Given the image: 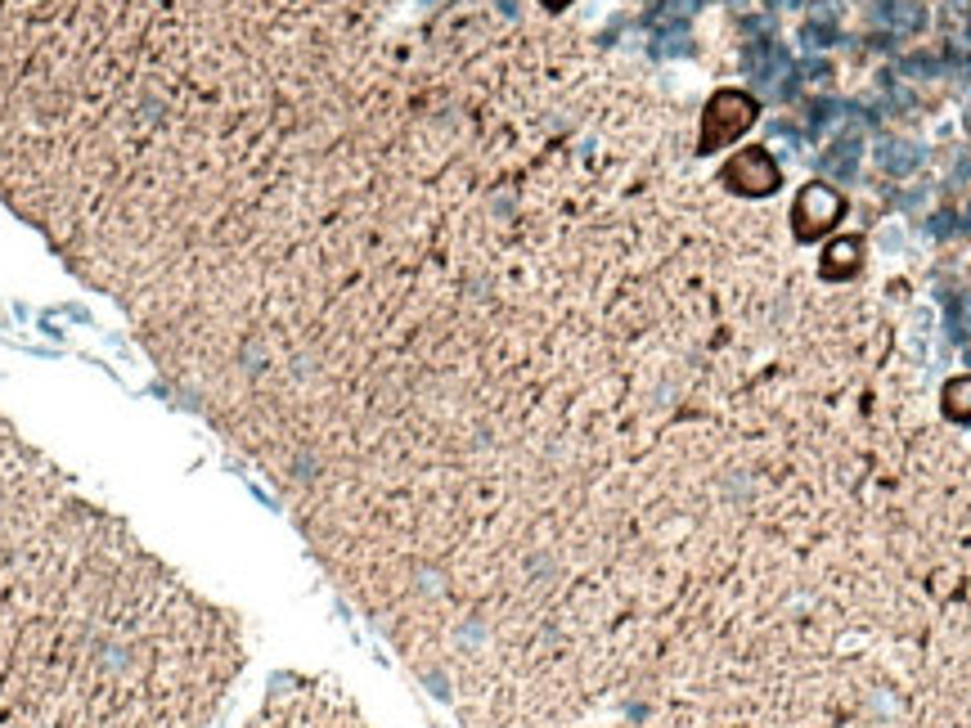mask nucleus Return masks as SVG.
<instances>
[{
    "label": "nucleus",
    "instance_id": "8",
    "mask_svg": "<svg viewBox=\"0 0 971 728\" xmlns=\"http://www.w3.org/2000/svg\"><path fill=\"white\" fill-rule=\"evenodd\" d=\"M945 414L953 423H971V373L967 378H953L945 387Z\"/></svg>",
    "mask_w": 971,
    "mask_h": 728
},
{
    "label": "nucleus",
    "instance_id": "2",
    "mask_svg": "<svg viewBox=\"0 0 971 728\" xmlns=\"http://www.w3.org/2000/svg\"><path fill=\"white\" fill-rule=\"evenodd\" d=\"M234 620L0 423V728H203Z\"/></svg>",
    "mask_w": 971,
    "mask_h": 728
},
{
    "label": "nucleus",
    "instance_id": "5",
    "mask_svg": "<svg viewBox=\"0 0 971 728\" xmlns=\"http://www.w3.org/2000/svg\"><path fill=\"white\" fill-rule=\"evenodd\" d=\"M841 212H846V203H841L837 189H828V184H805V189L796 193V203H792V229H796L801 243H814V238H823V234H833V225L841 221Z\"/></svg>",
    "mask_w": 971,
    "mask_h": 728
},
{
    "label": "nucleus",
    "instance_id": "6",
    "mask_svg": "<svg viewBox=\"0 0 971 728\" xmlns=\"http://www.w3.org/2000/svg\"><path fill=\"white\" fill-rule=\"evenodd\" d=\"M719 184L743 193V199H760V193H773L783 184V171L769 158V149H743L719 167Z\"/></svg>",
    "mask_w": 971,
    "mask_h": 728
},
{
    "label": "nucleus",
    "instance_id": "4",
    "mask_svg": "<svg viewBox=\"0 0 971 728\" xmlns=\"http://www.w3.org/2000/svg\"><path fill=\"white\" fill-rule=\"evenodd\" d=\"M760 104L747 90H719L702 113V131H697V154H715L724 144H734L751 122H756Z\"/></svg>",
    "mask_w": 971,
    "mask_h": 728
},
{
    "label": "nucleus",
    "instance_id": "3",
    "mask_svg": "<svg viewBox=\"0 0 971 728\" xmlns=\"http://www.w3.org/2000/svg\"><path fill=\"white\" fill-rule=\"evenodd\" d=\"M248 728H369V724L320 688H293V693H275Z\"/></svg>",
    "mask_w": 971,
    "mask_h": 728
},
{
    "label": "nucleus",
    "instance_id": "1",
    "mask_svg": "<svg viewBox=\"0 0 971 728\" xmlns=\"http://www.w3.org/2000/svg\"><path fill=\"white\" fill-rule=\"evenodd\" d=\"M347 0H0V193L109 216L270 113Z\"/></svg>",
    "mask_w": 971,
    "mask_h": 728
},
{
    "label": "nucleus",
    "instance_id": "9",
    "mask_svg": "<svg viewBox=\"0 0 971 728\" xmlns=\"http://www.w3.org/2000/svg\"><path fill=\"white\" fill-rule=\"evenodd\" d=\"M545 5H549V10H562V5H567V0H545Z\"/></svg>",
    "mask_w": 971,
    "mask_h": 728
},
{
    "label": "nucleus",
    "instance_id": "7",
    "mask_svg": "<svg viewBox=\"0 0 971 728\" xmlns=\"http://www.w3.org/2000/svg\"><path fill=\"white\" fill-rule=\"evenodd\" d=\"M859 238H837V243H828V253H823V279H833V283H846V279H855L859 275Z\"/></svg>",
    "mask_w": 971,
    "mask_h": 728
}]
</instances>
